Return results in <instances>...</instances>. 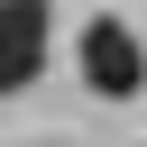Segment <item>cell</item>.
I'll return each mask as SVG.
<instances>
[{"label":"cell","mask_w":147,"mask_h":147,"mask_svg":"<svg viewBox=\"0 0 147 147\" xmlns=\"http://www.w3.org/2000/svg\"><path fill=\"white\" fill-rule=\"evenodd\" d=\"M74 64H83V83H92L101 101H138V92H147V37H138L129 18H92V28L74 37Z\"/></svg>","instance_id":"1"},{"label":"cell","mask_w":147,"mask_h":147,"mask_svg":"<svg viewBox=\"0 0 147 147\" xmlns=\"http://www.w3.org/2000/svg\"><path fill=\"white\" fill-rule=\"evenodd\" d=\"M55 55V0H0V92H28Z\"/></svg>","instance_id":"2"}]
</instances>
